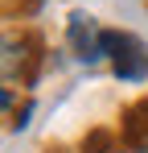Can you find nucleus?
Instances as JSON below:
<instances>
[{"instance_id": "f257e3e1", "label": "nucleus", "mask_w": 148, "mask_h": 153, "mask_svg": "<svg viewBox=\"0 0 148 153\" xmlns=\"http://www.w3.org/2000/svg\"><path fill=\"white\" fill-rule=\"evenodd\" d=\"M41 62V42L33 33H0V79L4 83H33Z\"/></svg>"}, {"instance_id": "f03ea898", "label": "nucleus", "mask_w": 148, "mask_h": 153, "mask_svg": "<svg viewBox=\"0 0 148 153\" xmlns=\"http://www.w3.org/2000/svg\"><path fill=\"white\" fill-rule=\"evenodd\" d=\"M66 46L78 62H86V66H95L107 58V29L99 25L91 13H82V8H74L70 17H66Z\"/></svg>"}, {"instance_id": "7ed1b4c3", "label": "nucleus", "mask_w": 148, "mask_h": 153, "mask_svg": "<svg viewBox=\"0 0 148 153\" xmlns=\"http://www.w3.org/2000/svg\"><path fill=\"white\" fill-rule=\"evenodd\" d=\"M107 58L111 71L123 83H144L148 79V46L132 33H107Z\"/></svg>"}, {"instance_id": "20e7f679", "label": "nucleus", "mask_w": 148, "mask_h": 153, "mask_svg": "<svg viewBox=\"0 0 148 153\" xmlns=\"http://www.w3.org/2000/svg\"><path fill=\"white\" fill-rule=\"evenodd\" d=\"M119 128H123V141H127L132 153H148V95L123 108Z\"/></svg>"}, {"instance_id": "39448f33", "label": "nucleus", "mask_w": 148, "mask_h": 153, "mask_svg": "<svg viewBox=\"0 0 148 153\" xmlns=\"http://www.w3.org/2000/svg\"><path fill=\"white\" fill-rule=\"evenodd\" d=\"M115 137L107 132V128H95V132H86V141H82V153H115Z\"/></svg>"}, {"instance_id": "423d86ee", "label": "nucleus", "mask_w": 148, "mask_h": 153, "mask_svg": "<svg viewBox=\"0 0 148 153\" xmlns=\"http://www.w3.org/2000/svg\"><path fill=\"white\" fill-rule=\"evenodd\" d=\"M115 153H119V149H115Z\"/></svg>"}]
</instances>
